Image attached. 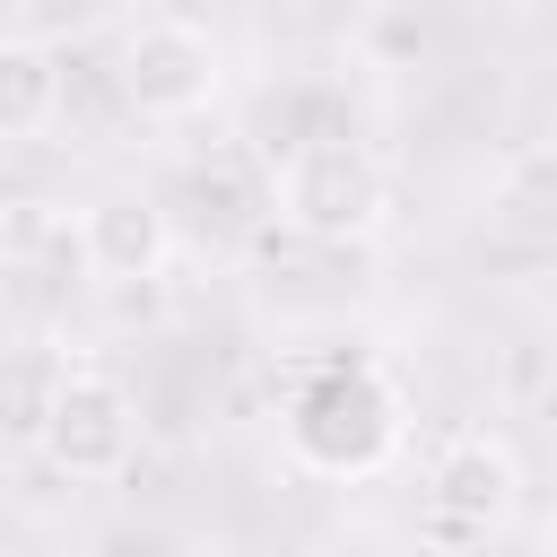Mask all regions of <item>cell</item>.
Segmentation results:
<instances>
[{"mask_svg": "<svg viewBox=\"0 0 557 557\" xmlns=\"http://www.w3.org/2000/svg\"><path fill=\"white\" fill-rule=\"evenodd\" d=\"M61 122V52L44 35H0V139H44Z\"/></svg>", "mask_w": 557, "mask_h": 557, "instance_id": "52a82bcc", "label": "cell"}, {"mask_svg": "<svg viewBox=\"0 0 557 557\" xmlns=\"http://www.w3.org/2000/svg\"><path fill=\"white\" fill-rule=\"evenodd\" d=\"M35 444L70 487H113L139 461V400L104 366H70V374H52V392L35 409Z\"/></svg>", "mask_w": 557, "mask_h": 557, "instance_id": "277c9868", "label": "cell"}, {"mask_svg": "<svg viewBox=\"0 0 557 557\" xmlns=\"http://www.w3.org/2000/svg\"><path fill=\"white\" fill-rule=\"evenodd\" d=\"M548 548H557V513H548Z\"/></svg>", "mask_w": 557, "mask_h": 557, "instance_id": "9c48e42d", "label": "cell"}, {"mask_svg": "<svg viewBox=\"0 0 557 557\" xmlns=\"http://www.w3.org/2000/svg\"><path fill=\"white\" fill-rule=\"evenodd\" d=\"M278 444L305 479H374L409 444V400L374 357H322L287 383Z\"/></svg>", "mask_w": 557, "mask_h": 557, "instance_id": "6da1fadb", "label": "cell"}, {"mask_svg": "<svg viewBox=\"0 0 557 557\" xmlns=\"http://www.w3.org/2000/svg\"><path fill=\"white\" fill-rule=\"evenodd\" d=\"M278 9H322V0H278Z\"/></svg>", "mask_w": 557, "mask_h": 557, "instance_id": "ba28073f", "label": "cell"}, {"mask_svg": "<svg viewBox=\"0 0 557 557\" xmlns=\"http://www.w3.org/2000/svg\"><path fill=\"white\" fill-rule=\"evenodd\" d=\"M174 261V218L165 200L148 191H96L78 209V270L104 278V287H139V278H165Z\"/></svg>", "mask_w": 557, "mask_h": 557, "instance_id": "8992f818", "label": "cell"}, {"mask_svg": "<svg viewBox=\"0 0 557 557\" xmlns=\"http://www.w3.org/2000/svg\"><path fill=\"white\" fill-rule=\"evenodd\" d=\"M522 513V461L505 435L487 426H453L426 461V496H418V540L435 548H487L505 522Z\"/></svg>", "mask_w": 557, "mask_h": 557, "instance_id": "3957f363", "label": "cell"}, {"mask_svg": "<svg viewBox=\"0 0 557 557\" xmlns=\"http://www.w3.org/2000/svg\"><path fill=\"white\" fill-rule=\"evenodd\" d=\"M270 200H278V218H287L296 235H313V244H366V235L383 226V209H392V174H383V157H374L366 139L313 131V139H296V148L270 165Z\"/></svg>", "mask_w": 557, "mask_h": 557, "instance_id": "7a4b0ae2", "label": "cell"}, {"mask_svg": "<svg viewBox=\"0 0 557 557\" xmlns=\"http://www.w3.org/2000/svg\"><path fill=\"white\" fill-rule=\"evenodd\" d=\"M113 78H122V104H131L139 122H191V113L218 104L226 61H218V35H209V26L148 9V17L122 26V70H113Z\"/></svg>", "mask_w": 557, "mask_h": 557, "instance_id": "5b68a950", "label": "cell"}]
</instances>
